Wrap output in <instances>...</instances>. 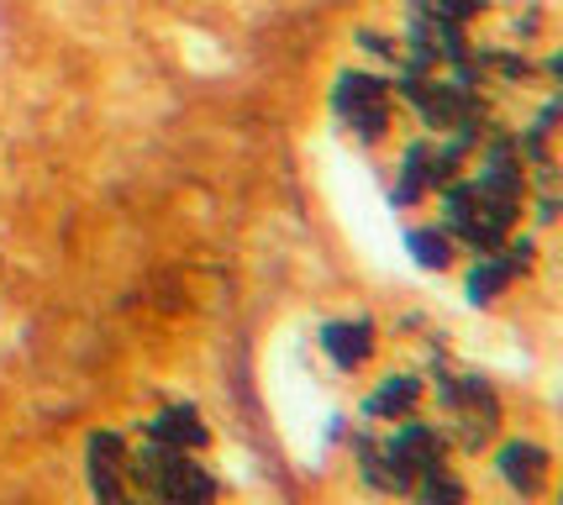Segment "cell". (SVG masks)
I'll return each mask as SVG.
<instances>
[{"label": "cell", "instance_id": "9", "mask_svg": "<svg viewBox=\"0 0 563 505\" xmlns=\"http://www.w3.org/2000/svg\"><path fill=\"white\" fill-rule=\"evenodd\" d=\"M317 342H321V353L338 363L343 374H353V369H364L368 353H374V321H364V316H347V321H327Z\"/></svg>", "mask_w": 563, "mask_h": 505}, {"label": "cell", "instance_id": "13", "mask_svg": "<svg viewBox=\"0 0 563 505\" xmlns=\"http://www.w3.org/2000/svg\"><path fill=\"white\" fill-rule=\"evenodd\" d=\"M411 495H417L421 505H464V484L448 474V463H438V469H427V474L411 484Z\"/></svg>", "mask_w": 563, "mask_h": 505}, {"label": "cell", "instance_id": "7", "mask_svg": "<svg viewBox=\"0 0 563 505\" xmlns=\"http://www.w3.org/2000/svg\"><path fill=\"white\" fill-rule=\"evenodd\" d=\"M90 495L96 505H137L132 484H126V442L117 432L90 437Z\"/></svg>", "mask_w": 563, "mask_h": 505}, {"label": "cell", "instance_id": "5", "mask_svg": "<svg viewBox=\"0 0 563 505\" xmlns=\"http://www.w3.org/2000/svg\"><path fill=\"white\" fill-rule=\"evenodd\" d=\"M332 111L347 132L358 138H379L390 127V85L374 79V74H343L338 90H332Z\"/></svg>", "mask_w": 563, "mask_h": 505}, {"label": "cell", "instance_id": "4", "mask_svg": "<svg viewBox=\"0 0 563 505\" xmlns=\"http://www.w3.org/2000/svg\"><path fill=\"white\" fill-rule=\"evenodd\" d=\"M438 395L448 416L459 421V437H464V448H479L485 437L500 427V400H495V389L479 380V374H459V380H438Z\"/></svg>", "mask_w": 563, "mask_h": 505}, {"label": "cell", "instance_id": "8", "mask_svg": "<svg viewBox=\"0 0 563 505\" xmlns=\"http://www.w3.org/2000/svg\"><path fill=\"white\" fill-rule=\"evenodd\" d=\"M495 469H500V480L511 484L521 501H532L548 490V474H553V458L542 453L538 442H506L500 453H495Z\"/></svg>", "mask_w": 563, "mask_h": 505}, {"label": "cell", "instance_id": "12", "mask_svg": "<svg viewBox=\"0 0 563 505\" xmlns=\"http://www.w3.org/2000/svg\"><path fill=\"white\" fill-rule=\"evenodd\" d=\"M521 248H506V253H479V264H474V274H468V300H495L500 289L516 279V268H521V259H516Z\"/></svg>", "mask_w": 563, "mask_h": 505}, {"label": "cell", "instance_id": "6", "mask_svg": "<svg viewBox=\"0 0 563 505\" xmlns=\"http://www.w3.org/2000/svg\"><path fill=\"white\" fill-rule=\"evenodd\" d=\"M459 153L464 143H411L406 158H400V174H395V200H421L427 190L448 185V174L459 168Z\"/></svg>", "mask_w": 563, "mask_h": 505}, {"label": "cell", "instance_id": "15", "mask_svg": "<svg viewBox=\"0 0 563 505\" xmlns=\"http://www.w3.org/2000/svg\"><path fill=\"white\" fill-rule=\"evenodd\" d=\"M421 11H432V17H442V22H459L464 26V17L479 6V0H417Z\"/></svg>", "mask_w": 563, "mask_h": 505}, {"label": "cell", "instance_id": "3", "mask_svg": "<svg viewBox=\"0 0 563 505\" xmlns=\"http://www.w3.org/2000/svg\"><path fill=\"white\" fill-rule=\"evenodd\" d=\"M516 206H521V200H506V195H495L490 185H479V179L448 185V200H442L448 232L464 238L474 253H490V248L506 242V232H511V221H516Z\"/></svg>", "mask_w": 563, "mask_h": 505}, {"label": "cell", "instance_id": "2", "mask_svg": "<svg viewBox=\"0 0 563 505\" xmlns=\"http://www.w3.org/2000/svg\"><path fill=\"white\" fill-rule=\"evenodd\" d=\"M353 448L364 484L385 495H411V484L442 463V432H432L427 421H400L385 442H353Z\"/></svg>", "mask_w": 563, "mask_h": 505}, {"label": "cell", "instance_id": "14", "mask_svg": "<svg viewBox=\"0 0 563 505\" xmlns=\"http://www.w3.org/2000/svg\"><path fill=\"white\" fill-rule=\"evenodd\" d=\"M406 248H411V259H417L421 268H442V264H448V248H453V242H448V232L421 227V232H411V238H406Z\"/></svg>", "mask_w": 563, "mask_h": 505}, {"label": "cell", "instance_id": "11", "mask_svg": "<svg viewBox=\"0 0 563 505\" xmlns=\"http://www.w3.org/2000/svg\"><path fill=\"white\" fill-rule=\"evenodd\" d=\"M417 400H421V380H417V374H390V380H385V385L364 400V416H374V421H406Z\"/></svg>", "mask_w": 563, "mask_h": 505}, {"label": "cell", "instance_id": "10", "mask_svg": "<svg viewBox=\"0 0 563 505\" xmlns=\"http://www.w3.org/2000/svg\"><path fill=\"white\" fill-rule=\"evenodd\" d=\"M147 442H158V448H174V453H200L211 432H206V421H200L196 406H164L153 421L143 427Z\"/></svg>", "mask_w": 563, "mask_h": 505}, {"label": "cell", "instance_id": "1", "mask_svg": "<svg viewBox=\"0 0 563 505\" xmlns=\"http://www.w3.org/2000/svg\"><path fill=\"white\" fill-rule=\"evenodd\" d=\"M126 484L137 505H217V480L196 463V453H174L147 442L126 448Z\"/></svg>", "mask_w": 563, "mask_h": 505}]
</instances>
